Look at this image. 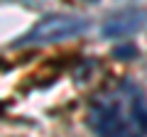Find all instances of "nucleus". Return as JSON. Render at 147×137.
<instances>
[{"instance_id": "obj_1", "label": "nucleus", "mask_w": 147, "mask_h": 137, "mask_svg": "<svg viewBox=\"0 0 147 137\" xmlns=\"http://www.w3.org/2000/svg\"><path fill=\"white\" fill-rule=\"evenodd\" d=\"M88 125L96 137H147V95L132 81H118L93 98Z\"/></svg>"}, {"instance_id": "obj_2", "label": "nucleus", "mask_w": 147, "mask_h": 137, "mask_svg": "<svg viewBox=\"0 0 147 137\" xmlns=\"http://www.w3.org/2000/svg\"><path fill=\"white\" fill-rule=\"evenodd\" d=\"M88 27V22L74 15H47L44 20H39L20 44H52V42H61L66 37H74Z\"/></svg>"}, {"instance_id": "obj_3", "label": "nucleus", "mask_w": 147, "mask_h": 137, "mask_svg": "<svg viewBox=\"0 0 147 137\" xmlns=\"http://www.w3.org/2000/svg\"><path fill=\"white\" fill-rule=\"evenodd\" d=\"M140 20H142V12L125 10V12H120V15L110 17V20L105 22L103 32H105V34H110V37H120V34H127V32L137 30V27H140Z\"/></svg>"}]
</instances>
